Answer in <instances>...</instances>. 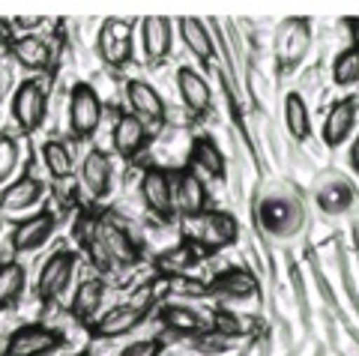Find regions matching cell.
Returning <instances> with one entry per match:
<instances>
[{"instance_id": "1", "label": "cell", "mask_w": 359, "mask_h": 356, "mask_svg": "<svg viewBox=\"0 0 359 356\" xmlns=\"http://www.w3.org/2000/svg\"><path fill=\"white\" fill-rule=\"evenodd\" d=\"M147 311H150V287H144L129 303H120L114 308L102 311L99 320L90 324V336L93 338H120V336H126V332H132L138 324H144Z\"/></svg>"}, {"instance_id": "2", "label": "cell", "mask_w": 359, "mask_h": 356, "mask_svg": "<svg viewBox=\"0 0 359 356\" xmlns=\"http://www.w3.org/2000/svg\"><path fill=\"white\" fill-rule=\"evenodd\" d=\"M105 105L99 93L93 90V84L78 81L69 90V132L75 141H90L96 135V129L102 126Z\"/></svg>"}, {"instance_id": "3", "label": "cell", "mask_w": 359, "mask_h": 356, "mask_svg": "<svg viewBox=\"0 0 359 356\" xmlns=\"http://www.w3.org/2000/svg\"><path fill=\"white\" fill-rule=\"evenodd\" d=\"M9 114H13L18 132L33 135V132L42 126L45 114H48V90H45V84L36 81V78H25L13 93Z\"/></svg>"}, {"instance_id": "4", "label": "cell", "mask_w": 359, "mask_h": 356, "mask_svg": "<svg viewBox=\"0 0 359 356\" xmlns=\"http://www.w3.org/2000/svg\"><path fill=\"white\" fill-rule=\"evenodd\" d=\"M99 57L111 69H123L126 63L135 57V21L126 18H108L99 27V39H96Z\"/></svg>"}, {"instance_id": "5", "label": "cell", "mask_w": 359, "mask_h": 356, "mask_svg": "<svg viewBox=\"0 0 359 356\" xmlns=\"http://www.w3.org/2000/svg\"><path fill=\"white\" fill-rule=\"evenodd\" d=\"M96 240L99 246H102V252L111 258V263L114 266H138L141 263V246L132 240V233L120 225V221L114 216H96Z\"/></svg>"}, {"instance_id": "6", "label": "cell", "mask_w": 359, "mask_h": 356, "mask_svg": "<svg viewBox=\"0 0 359 356\" xmlns=\"http://www.w3.org/2000/svg\"><path fill=\"white\" fill-rule=\"evenodd\" d=\"M174 177V210L183 219H201L210 213V189L195 168H180L171 174Z\"/></svg>"}, {"instance_id": "7", "label": "cell", "mask_w": 359, "mask_h": 356, "mask_svg": "<svg viewBox=\"0 0 359 356\" xmlns=\"http://www.w3.org/2000/svg\"><path fill=\"white\" fill-rule=\"evenodd\" d=\"M75 266H78V252H72V249L54 252L51 258L42 263L39 279H36V299L42 306H51L54 299L66 291V285L72 282Z\"/></svg>"}, {"instance_id": "8", "label": "cell", "mask_w": 359, "mask_h": 356, "mask_svg": "<svg viewBox=\"0 0 359 356\" xmlns=\"http://www.w3.org/2000/svg\"><path fill=\"white\" fill-rule=\"evenodd\" d=\"M141 201H144V207H147L156 219L171 221L177 216V210H174V177H171V171L159 168V165H150V168L141 174Z\"/></svg>"}, {"instance_id": "9", "label": "cell", "mask_w": 359, "mask_h": 356, "mask_svg": "<svg viewBox=\"0 0 359 356\" xmlns=\"http://www.w3.org/2000/svg\"><path fill=\"white\" fill-rule=\"evenodd\" d=\"M240 237V225L231 213L222 210H210L207 216L198 219V233H195V246L201 254H216L222 249H228L231 242H237Z\"/></svg>"}, {"instance_id": "10", "label": "cell", "mask_w": 359, "mask_h": 356, "mask_svg": "<svg viewBox=\"0 0 359 356\" xmlns=\"http://www.w3.org/2000/svg\"><path fill=\"white\" fill-rule=\"evenodd\" d=\"M126 105H129V114L138 117L147 129L153 126L156 132H159L165 126L168 111H165V102H162L159 90H156L153 84L141 81V78H129L126 81Z\"/></svg>"}, {"instance_id": "11", "label": "cell", "mask_w": 359, "mask_h": 356, "mask_svg": "<svg viewBox=\"0 0 359 356\" xmlns=\"http://www.w3.org/2000/svg\"><path fill=\"white\" fill-rule=\"evenodd\" d=\"M60 344H63V336L57 329H51L45 324H27L9 336L4 356H48Z\"/></svg>"}, {"instance_id": "12", "label": "cell", "mask_w": 359, "mask_h": 356, "mask_svg": "<svg viewBox=\"0 0 359 356\" xmlns=\"http://www.w3.org/2000/svg\"><path fill=\"white\" fill-rule=\"evenodd\" d=\"M54 231H57V219H54V213L51 210H39L36 216L21 219L13 228L9 246H13V252H36L42 246H48Z\"/></svg>"}, {"instance_id": "13", "label": "cell", "mask_w": 359, "mask_h": 356, "mask_svg": "<svg viewBox=\"0 0 359 356\" xmlns=\"http://www.w3.org/2000/svg\"><path fill=\"white\" fill-rule=\"evenodd\" d=\"M150 144V129L141 123L129 111H120L114 120V129H111V147L123 159H138L144 153V147Z\"/></svg>"}, {"instance_id": "14", "label": "cell", "mask_w": 359, "mask_h": 356, "mask_svg": "<svg viewBox=\"0 0 359 356\" xmlns=\"http://www.w3.org/2000/svg\"><path fill=\"white\" fill-rule=\"evenodd\" d=\"M356 108H359V99L356 96H344V99H335L327 111V120H323V144L330 150L341 147L347 141V135L353 132V123H356Z\"/></svg>"}, {"instance_id": "15", "label": "cell", "mask_w": 359, "mask_h": 356, "mask_svg": "<svg viewBox=\"0 0 359 356\" xmlns=\"http://www.w3.org/2000/svg\"><path fill=\"white\" fill-rule=\"evenodd\" d=\"M111 183H114V165H111V156L102 147H93L81 162V186L93 198H108Z\"/></svg>"}, {"instance_id": "16", "label": "cell", "mask_w": 359, "mask_h": 356, "mask_svg": "<svg viewBox=\"0 0 359 356\" xmlns=\"http://www.w3.org/2000/svg\"><path fill=\"white\" fill-rule=\"evenodd\" d=\"M9 54L15 57V63L27 72H48L54 63L51 46L36 33H25V36H15L9 42Z\"/></svg>"}, {"instance_id": "17", "label": "cell", "mask_w": 359, "mask_h": 356, "mask_svg": "<svg viewBox=\"0 0 359 356\" xmlns=\"http://www.w3.org/2000/svg\"><path fill=\"white\" fill-rule=\"evenodd\" d=\"M141 46H144L147 60L162 63L168 54H171V46H174V25H171V18H165V15L141 18Z\"/></svg>"}, {"instance_id": "18", "label": "cell", "mask_w": 359, "mask_h": 356, "mask_svg": "<svg viewBox=\"0 0 359 356\" xmlns=\"http://www.w3.org/2000/svg\"><path fill=\"white\" fill-rule=\"evenodd\" d=\"M177 90H180V99H183L189 114L204 117L210 111V105H212L210 84L204 81V75L192 69V66H180L177 69Z\"/></svg>"}, {"instance_id": "19", "label": "cell", "mask_w": 359, "mask_h": 356, "mask_svg": "<svg viewBox=\"0 0 359 356\" xmlns=\"http://www.w3.org/2000/svg\"><path fill=\"white\" fill-rule=\"evenodd\" d=\"M102 303H105V282L102 279H84L72 294L69 315L81 327H90L93 320H99V308H102Z\"/></svg>"}, {"instance_id": "20", "label": "cell", "mask_w": 359, "mask_h": 356, "mask_svg": "<svg viewBox=\"0 0 359 356\" xmlns=\"http://www.w3.org/2000/svg\"><path fill=\"white\" fill-rule=\"evenodd\" d=\"M45 195V183L39 177L33 174H21L18 180H13V186L4 189V195H0V210H6V213H21V210H30L42 201Z\"/></svg>"}, {"instance_id": "21", "label": "cell", "mask_w": 359, "mask_h": 356, "mask_svg": "<svg viewBox=\"0 0 359 356\" xmlns=\"http://www.w3.org/2000/svg\"><path fill=\"white\" fill-rule=\"evenodd\" d=\"M204 294L222 296V299H252V296H257V282L252 273L233 266V270H222L216 279L204 287Z\"/></svg>"}, {"instance_id": "22", "label": "cell", "mask_w": 359, "mask_h": 356, "mask_svg": "<svg viewBox=\"0 0 359 356\" xmlns=\"http://www.w3.org/2000/svg\"><path fill=\"white\" fill-rule=\"evenodd\" d=\"M189 168H195L198 174H207L212 180H222L224 177V153L219 150V144L207 138V135H198L189 147Z\"/></svg>"}, {"instance_id": "23", "label": "cell", "mask_w": 359, "mask_h": 356, "mask_svg": "<svg viewBox=\"0 0 359 356\" xmlns=\"http://www.w3.org/2000/svg\"><path fill=\"white\" fill-rule=\"evenodd\" d=\"M299 219H302L299 210L290 201H282V198H269V201L261 204V225L269 233H278V237L294 233L297 225H299Z\"/></svg>"}, {"instance_id": "24", "label": "cell", "mask_w": 359, "mask_h": 356, "mask_svg": "<svg viewBox=\"0 0 359 356\" xmlns=\"http://www.w3.org/2000/svg\"><path fill=\"white\" fill-rule=\"evenodd\" d=\"M72 231H75L78 246H81V249L87 252V258L96 263V270L108 273L114 263H111V258L102 252V246H99V240H96V216H93V213H87V210H84V213H78Z\"/></svg>"}, {"instance_id": "25", "label": "cell", "mask_w": 359, "mask_h": 356, "mask_svg": "<svg viewBox=\"0 0 359 356\" xmlns=\"http://www.w3.org/2000/svg\"><path fill=\"white\" fill-rule=\"evenodd\" d=\"M177 27H180V39L186 42V48L192 51L201 63H210V60H212V54H216V48H212L210 27L204 25V21H201V18H192V15H186V18H180V21H177Z\"/></svg>"}, {"instance_id": "26", "label": "cell", "mask_w": 359, "mask_h": 356, "mask_svg": "<svg viewBox=\"0 0 359 356\" xmlns=\"http://www.w3.org/2000/svg\"><path fill=\"white\" fill-rule=\"evenodd\" d=\"M159 320H162L165 329L177 332V336H201V332H204V317L189 306H177V303L162 306Z\"/></svg>"}, {"instance_id": "27", "label": "cell", "mask_w": 359, "mask_h": 356, "mask_svg": "<svg viewBox=\"0 0 359 356\" xmlns=\"http://www.w3.org/2000/svg\"><path fill=\"white\" fill-rule=\"evenodd\" d=\"M27 287V273L18 261H4L0 263V311L18 306Z\"/></svg>"}, {"instance_id": "28", "label": "cell", "mask_w": 359, "mask_h": 356, "mask_svg": "<svg viewBox=\"0 0 359 356\" xmlns=\"http://www.w3.org/2000/svg\"><path fill=\"white\" fill-rule=\"evenodd\" d=\"M201 258V249L195 246V240H183L180 246H171L165 249L159 258H156V270L162 275H177V273H186L192 270Z\"/></svg>"}, {"instance_id": "29", "label": "cell", "mask_w": 359, "mask_h": 356, "mask_svg": "<svg viewBox=\"0 0 359 356\" xmlns=\"http://www.w3.org/2000/svg\"><path fill=\"white\" fill-rule=\"evenodd\" d=\"M285 126L294 141H306L311 135V117H309V105L299 93H287L285 99Z\"/></svg>"}, {"instance_id": "30", "label": "cell", "mask_w": 359, "mask_h": 356, "mask_svg": "<svg viewBox=\"0 0 359 356\" xmlns=\"http://www.w3.org/2000/svg\"><path fill=\"white\" fill-rule=\"evenodd\" d=\"M212 332H219L222 338H243L249 336V332L255 329V320L252 317H243L237 315V311H228V308H216L212 311Z\"/></svg>"}, {"instance_id": "31", "label": "cell", "mask_w": 359, "mask_h": 356, "mask_svg": "<svg viewBox=\"0 0 359 356\" xmlns=\"http://www.w3.org/2000/svg\"><path fill=\"white\" fill-rule=\"evenodd\" d=\"M42 162H45V168H48V174L54 177V180H66L69 171H72V153L57 138L42 144Z\"/></svg>"}, {"instance_id": "32", "label": "cell", "mask_w": 359, "mask_h": 356, "mask_svg": "<svg viewBox=\"0 0 359 356\" xmlns=\"http://www.w3.org/2000/svg\"><path fill=\"white\" fill-rule=\"evenodd\" d=\"M332 81L339 87H353L359 81V48L351 46L332 60Z\"/></svg>"}, {"instance_id": "33", "label": "cell", "mask_w": 359, "mask_h": 356, "mask_svg": "<svg viewBox=\"0 0 359 356\" xmlns=\"http://www.w3.org/2000/svg\"><path fill=\"white\" fill-rule=\"evenodd\" d=\"M351 201H353V192L341 183L327 186L318 192V204H320L323 213H344V210L351 207Z\"/></svg>"}, {"instance_id": "34", "label": "cell", "mask_w": 359, "mask_h": 356, "mask_svg": "<svg viewBox=\"0 0 359 356\" xmlns=\"http://www.w3.org/2000/svg\"><path fill=\"white\" fill-rule=\"evenodd\" d=\"M18 159H21V144L15 135L9 132H0V183H6L13 171L18 168Z\"/></svg>"}, {"instance_id": "35", "label": "cell", "mask_w": 359, "mask_h": 356, "mask_svg": "<svg viewBox=\"0 0 359 356\" xmlns=\"http://www.w3.org/2000/svg\"><path fill=\"white\" fill-rule=\"evenodd\" d=\"M306 46H309V33L297 39L294 33H290V21H287V27L282 30V36H278V57H282V66H294L302 57Z\"/></svg>"}, {"instance_id": "36", "label": "cell", "mask_w": 359, "mask_h": 356, "mask_svg": "<svg viewBox=\"0 0 359 356\" xmlns=\"http://www.w3.org/2000/svg\"><path fill=\"white\" fill-rule=\"evenodd\" d=\"M162 353H165L162 338H141V341H132L120 350V356H162Z\"/></svg>"}, {"instance_id": "37", "label": "cell", "mask_w": 359, "mask_h": 356, "mask_svg": "<svg viewBox=\"0 0 359 356\" xmlns=\"http://www.w3.org/2000/svg\"><path fill=\"white\" fill-rule=\"evenodd\" d=\"M195 348L201 350V353H216V350H224V348H228V338H222L219 336V332H207V336H198V341H195Z\"/></svg>"}, {"instance_id": "38", "label": "cell", "mask_w": 359, "mask_h": 356, "mask_svg": "<svg viewBox=\"0 0 359 356\" xmlns=\"http://www.w3.org/2000/svg\"><path fill=\"white\" fill-rule=\"evenodd\" d=\"M347 27H351V36H353V46L359 48V18H351V21H347Z\"/></svg>"}, {"instance_id": "39", "label": "cell", "mask_w": 359, "mask_h": 356, "mask_svg": "<svg viewBox=\"0 0 359 356\" xmlns=\"http://www.w3.org/2000/svg\"><path fill=\"white\" fill-rule=\"evenodd\" d=\"M351 165L359 171V135H356V141H353V147H351Z\"/></svg>"}, {"instance_id": "40", "label": "cell", "mask_w": 359, "mask_h": 356, "mask_svg": "<svg viewBox=\"0 0 359 356\" xmlns=\"http://www.w3.org/2000/svg\"><path fill=\"white\" fill-rule=\"evenodd\" d=\"M0 228H4V221H0Z\"/></svg>"}]
</instances>
